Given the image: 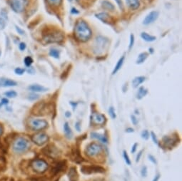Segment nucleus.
Returning a JSON list of instances; mask_svg holds the SVG:
<instances>
[{"label": "nucleus", "instance_id": "obj_1", "mask_svg": "<svg viewBox=\"0 0 182 181\" xmlns=\"http://www.w3.org/2000/svg\"><path fill=\"white\" fill-rule=\"evenodd\" d=\"M74 36L79 41L86 42L91 36V29L84 21H78L74 28Z\"/></svg>", "mask_w": 182, "mask_h": 181}, {"label": "nucleus", "instance_id": "obj_2", "mask_svg": "<svg viewBox=\"0 0 182 181\" xmlns=\"http://www.w3.org/2000/svg\"><path fill=\"white\" fill-rule=\"evenodd\" d=\"M30 147V143L27 139L19 137L15 140L13 143V149L16 153H22L28 151Z\"/></svg>", "mask_w": 182, "mask_h": 181}, {"label": "nucleus", "instance_id": "obj_3", "mask_svg": "<svg viewBox=\"0 0 182 181\" xmlns=\"http://www.w3.org/2000/svg\"><path fill=\"white\" fill-rule=\"evenodd\" d=\"M44 39L46 43L60 42L64 39V35L59 31L52 30L49 32L47 34H46Z\"/></svg>", "mask_w": 182, "mask_h": 181}, {"label": "nucleus", "instance_id": "obj_4", "mask_svg": "<svg viewBox=\"0 0 182 181\" xmlns=\"http://www.w3.org/2000/svg\"><path fill=\"white\" fill-rule=\"evenodd\" d=\"M27 0H9V5L12 9L17 13H21L27 5Z\"/></svg>", "mask_w": 182, "mask_h": 181}, {"label": "nucleus", "instance_id": "obj_5", "mask_svg": "<svg viewBox=\"0 0 182 181\" xmlns=\"http://www.w3.org/2000/svg\"><path fill=\"white\" fill-rule=\"evenodd\" d=\"M32 167L34 171H36V172L43 173V172H44L47 170L48 164L44 160L37 159L33 160V162H32Z\"/></svg>", "mask_w": 182, "mask_h": 181}, {"label": "nucleus", "instance_id": "obj_6", "mask_svg": "<svg viewBox=\"0 0 182 181\" xmlns=\"http://www.w3.org/2000/svg\"><path fill=\"white\" fill-rule=\"evenodd\" d=\"M101 151L102 148L99 144L91 143L89 145H87V149H86V153L90 157H94V156L97 155L98 154L101 153Z\"/></svg>", "mask_w": 182, "mask_h": 181}, {"label": "nucleus", "instance_id": "obj_7", "mask_svg": "<svg viewBox=\"0 0 182 181\" xmlns=\"http://www.w3.org/2000/svg\"><path fill=\"white\" fill-rule=\"evenodd\" d=\"M32 141L37 145H43L49 141L48 135L44 133H37L32 137Z\"/></svg>", "mask_w": 182, "mask_h": 181}, {"label": "nucleus", "instance_id": "obj_8", "mask_svg": "<svg viewBox=\"0 0 182 181\" xmlns=\"http://www.w3.org/2000/svg\"><path fill=\"white\" fill-rule=\"evenodd\" d=\"M107 40L99 36L96 39V42L94 44V51L97 53H100L103 52V51L105 49L107 46Z\"/></svg>", "mask_w": 182, "mask_h": 181}, {"label": "nucleus", "instance_id": "obj_9", "mask_svg": "<svg viewBox=\"0 0 182 181\" xmlns=\"http://www.w3.org/2000/svg\"><path fill=\"white\" fill-rule=\"evenodd\" d=\"M48 123L42 119H34L31 121V127L34 131H41L46 128Z\"/></svg>", "mask_w": 182, "mask_h": 181}, {"label": "nucleus", "instance_id": "obj_10", "mask_svg": "<svg viewBox=\"0 0 182 181\" xmlns=\"http://www.w3.org/2000/svg\"><path fill=\"white\" fill-rule=\"evenodd\" d=\"M81 172L84 174H92V173H97V172H104V169L103 168L100 167V166H82L81 168Z\"/></svg>", "mask_w": 182, "mask_h": 181}, {"label": "nucleus", "instance_id": "obj_11", "mask_svg": "<svg viewBox=\"0 0 182 181\" xmlns=\"http://www.w3.org/2000/svg\"><path fill=\"white\" fill-rule=\"evenodd\" d=\"M159 16V12L156 11H153L149 13L147 15L144 20V24L145 25H148L153 23L154 21H156Z\"/></svg>", "mask_w": 182, "mask_h": 181}, {"label": "nucleus", "instance_id": "obj_12", "mask_svg": "<svg viewBox=\"0 0 182 181\" xmlns=\"http://www.w3.org/2000/svg\"><path fill=\"white\" fill-rule=\"evenodd\" d=\"M43 151H44V153L46 154V155L50 156L51 158H57V156H58V150L56 149V147L54 146H50V145H49V146L44 148V149L43 150Z\"/></svg>", "mask_w": 182, "mask_h": 181}, {"label": "nucleus", "instance_id": "obj_13", "mask_svg": "<svg viewBox=\"0 0 182 181\" xmlns=\"http://www.w3.org/2000/svg\"><path fill=\"white\" fill-rule=\"evenodd\" d=\"M17 82L7 78L0 77V87H11L17 86Z\"/></svg>", "mask_w": 182, "mask_h": 181}, {"label": "nucleus", "instance_id": "obj_14", "mask_svg": "<svg viewBox=\"0 0 182 181\" xmlns=\"http://www.w3.org/2000/svg\"><path fill=\"white\" fill-rule=\"evenodd\" d=\"M7 12L5 9H2L0 12V30H3L7 25Z\"/></svg>", "mask_w": 182, "mask_h": 181}, {"label": "nucleus", "instance_id": "obj_15", "mask_svg": "<svg viewBox=\"0 0 182 181\" xmlns=\"http://www.w3.org/2000/svg\"><path fill=\"white\" fill-rule=\"evenodd\" d=\"M105 117L100 114H94L91 116V121L97 125H102L105 123Z\"/></svg>", "mask_w": 182, "mask_h": 181}, {"label": "nucleus", "instance_id": "obj_16", "mask_svg": "<svg viewBox=\"0 0 182 181\" xmlns=\"http://www.w3.org/2000/svg\"><path fill=\"white\" fill-rule=\"evenodd\" d=\"M96 16H97L98 19H99L101 21H102L106 24H112V22H113L112 18L109 15V14L106 13H100L97 14Z\"/></svg>", "mask_w": 182, "mask_h": 181}, {"label": "nucleus", "instance_id": "obj_17", "mask_svg": "<svg viewBox=\"0 0 182 181\" xmlns=\"http://www.w3.org/2000/svg\"><path fill=\"white\" fill-rule=\"evenodd\" d=\"M28 88L29 90L33 92H44L47 90L44 86L39 85V84H32V85L29 86Z\"/></svg>", "mask_w": 182, "mask_h": 181}, {"label": "nucleus", "instance_id": "obj_18", "mask_svg": "<svg viewBox=\"0 0 182 181\" xmlns=\"http://www.w3.org/2000/svg\"><path fill=\"white\" fill-rule=\"evenodd\" d=\"M91 138H93L99 140V141H101V143H107V142H108L107 138L104 135L100 134V133H91Z\"/></svg>", "mask_w": 182, "mask_h": 181}, {"label": "nucleus", "instance_id": "obj_19", "mask_svg": "<svg viewBox=\"0 0 182 181\" xmlns=\"http://www.w3.org/2000/svg\"><path fill=\"white\" fill-rule=\"evenodd\" d=\"M64 132L65 136H66L67 138L68 139L72 138V136H73L72 131H71L70 126H69V123L67 122L65 123L64 125Z\"/></svg>", "mask_w": 182, "mask_h": 181}, {"label": "nucleus", "instance_id": "obj_20", "mask_svg": "<svg viewBox=\"0 0 182 181\" xmlns=\"http://www.w3.org/2000/svg\"><path fill=\"white\" fill-rule=\"evenodd\" d=\"M68 176H69V180L70 181H77V180H78V174H77L75 168H70Z\"/></svg>", "mask_w": 182, "mask_h": 181}, {"label": "nucleus", "instance_id": "obj_21", "mask_svg": "<svg viewBox=\"0 0 182 181\" xmlns=\"http://www.w3.org/2000/svg\"><path fill=\"white\" fill-rule=\"evenodd\" d=\"M163 142L167 147H173L176 143V141L172 138L169 136H164L163 138Z\"/></svg>", "mask_w": 182, "mask_h": 181}, {"label": "nucleus", "instance_id": "obj_22", "mask_svg": "<svg viewBox=\"0 0 182 181\" xmlns=\"http://www.w3.org/2000/svg\"><path fill=\"white\" fill-rule=\"evenodd\" d=\"M129 7L132 9H136L139 7V0H126Z\"/></svg>", "mask_w": 182, "mask_h": 181}, {"label": "nucleus", "instance_id": "obj_23", "mask_svg": "<svg viewBox=\"0 0 182 181\" xmlns=\"http://www.w3.org/2000/svg\"><path fill=\"white\" fill-rule=\"evenodd\" d=\"M145 81V77H138L134 78V80L132 81V86H134V88L138 87L140 84H142L143 82Z\"/></svg>", "mask_w": 182, "mask_h": 181}, {"label": "nucleus", "instance_id": "obj_24", "mask_svg": "<svg viewBox=\"0 0 182 181\" xmlns=\"http://www.w3.org/2000/svg\"><path fill=\"white\" fill-rule=\"evenodd\" d=\"M141 36L143 39L146 41V42H154V41L156 40V37L154 36H151V35H149L147 34L146 32H143L141 34Z\"/></svg>", "mask_w": 182, "mask_h": 181}, {"label": "nucleus", "instance_id": "obj_25", "mask_svg": "<svg viewBox=\"0 0 182 181\" xmlns=\"http://www.w3.org/2000/svg\"><path fill=\"white\" fill-rule=\"evenodd\" d=\"M124 56H123L122 57V58L119 59V60L118 61L117 63H116V65L115 66V67H114V69L113 72H112V74H115V73L117 72L118 70H119L121 68H122V65H123L124 63Z\"/></svg>", "mask_w": 182, "mask_h": 181}, {"label": "nucleus", "instance_id": "obj_26", "mask_svg": "<svg viewBox=\"0 0 182 181\" xmlns=\"http://www.w3.org/2000/svg\"><path fill=\"white\" fill-rule=\"evenodd\" d=\"M147 94V90L144 87H141L139 89L137 94H136V98L138 99H142V98H144Z\"/></svg>", "mask_w": 182, "mask_h": 181}, {"label": "nucleus", "instance_id": "obj_27", "mask_svg": "<svg viewBox=\"0 0 182 181\" xmlns=\"http://www.w3.org/2000/svg\"><path fill=\"white\" fill-rule=\"evenodd\" d=\"M147 56H148V53H140L139 55L138 56V59H137V61H136V63H142L144 61L146 60Z\"/></svg>", "mask_w": 182, "mask_h": 181}, {"label": "nucleus", "instance_id": "obj_28", "mask_svg": "<svg viewBox=\"0 0 182 181\" xmlns=\"http://www.w3.org/2000/svg\"><path fill=\"white\" fill-rule=\"evenodd\" d=\"M102 5H103V7L105 8V9H109V10H114V5H112V3L109 2L104 1L103 2H102Z\"/></svg>", "mask_w": 182, "mask_h": 181}, {"label": "nucleus", "instance_id": "obj_29", "mask_svg": "<svg viewBox=\"0 0 182 181\" xmlns=\"http://www.w3.org/2000/svg\"><path fill=\"white\" fill-rule=\"evenodd\" d=\"M46 1H47V2L50 5L54 6V7H57V6L61 5L62 0H46Z\"/></svg>", "mask_w": 182, "mask_h": 181}, {"label": "nucleus", "instance_id": "obj_30", "mask_svg": "<svg viewBox=\"0 0 182 181\" xmlns=\"http://www.w3.org/2000/svg\"><path fill=\"white\" fill-rule=\"evenodd\" d=\"M5 95L8 98H15L17 96V94L14 90H9V91L5 92Z\"/></svg>", "mask_w": 182, "mask_h": 181}, {"label": "nucleus", "instance_id": "obj_31", "mask_svg": "<svg viewBox=\"0 0 182 181\" xmlns=\"http://www.w3.org/2000/svg\"><path fill=\"white\" fill-rule=\"evenodd\" d=\"M32 63H33V59H32V57L26 56V58L24 59V63H25L26 67H29L32 64Z\"/></svg>", "mask_w": 182, "mask_h": 181}, {"label": "nucleus", "instance_id": "obj_32", "mask_svg": "<svg viewBox=\"0 0 182 181\" xmlns=\"http://www.w3.org/2000/svg\"><path fill=\"white\" fill-rule=\"evenodd\" d=\"M50 54V56H52L54 57V58H57V59L59 58V52L57 50V49H51Z\"/></svg>", "mask_w": 182, "mask_h": 181}, {"label": "nucleus", "instance_id": "obj_33", "mask_svg": "<svg viewBox=\"0 0 182 181\" xmlns=\"http://www.w3.org/2000/svg\"><path fill=\"white\" fill-rule=\"evenodd\" d=\"M123 156H124V160H125L126 163L127 164L128 166H130L132 162H131V160L129 159V157L128 154H127V153H126V151H124V152H123Z\"/></svg>", "mask_w": 182, "mask_h": 181}, {"label": "nucleus", "instance_id": "obj_34", "mask_svg": "<svg viewBox=\"0 0 182 181\" xmlns=\"http://www.w3.org/2000/svg\"><path fill=\"white\" fill-rule=\"evenodd\" d=\"M109 116H111V118L112 119H115L116 118V116L115 110H114V108L112 106H111L109 108Z\"/></svg>", "mask_w": 182, "mask_h": 181}, {"label": "nucleus", "instance_id": "obj_35", "mask_svg": "<svg viewBox=\"0 0 182 181\" xmlns=\"http://www.w3.org/2000/svg\"><path fill=\"white\" fill-rule=\"evenodd\" d=\"M149 131L147 130H144L143 131L142 133H141V136H142V138L144 140H148L149 138Z\"/></svg>", "mask_w": 182, "mask_h": 181}, {"label": "nucleus", "instance_id": "obj_36", "mask_svg": "<svg viewBox=\"0 0 182 181\" xmlns=\"http://www.w3.org/2000/svg\"><path fill=\"white\" fill-rule=\"evenodd\" d=\"M151 138H152L153 142H154L155 144H156V145H158L159 141H158V139H157L156 135H155V133L154 132H151Z\"/></svg>", "mask_w": 182, "mask_h": 181}, {"label": "nucleus", "instance_id": "obj_37", "mask_svg": "<svg viewBox=\"0 0 182 181\" xmlns=\"http://www.w3.org/2000/svg\"><path fill=\"white\" fill-rule=\"evenodd\" d=\"M24 71H25V70L22 69V68H17V69L14 70V72L17 75H22L24 73Z\"/></svg>", "mask_w": 182, "mask_h": 181}, {"label": "nucleus", "instance_id": "obj_38", "mask_svg": "<svg viewBox=\"0 0 182 181\" xmlns=\"http://www.w3.org/2000/svg\"><path fill=\"white\" fill-rule=\"evenodd\" d=\"M141 175H142V177H144V178H146L147 176V168L146 166L142 167V170H141Z\"/></svg>", "mask_w": 182, "mask_h": 181}, {"label": "nucleus", "instance_id": "obj_39", "mask_svg": "<svg viewBox=\"0 0 182 181\" xmlns=\"http://www.w3.org/2000/svg\"><path fill=\"white\" fill-rule=\"evenodd\" d=\"M39 98V96L36 95V94H31V95L29 96L28 99L31 100V101H34V100L38 99Z\"/></svg>", "mask_w": 182, "mask_h": 181}, {"label": "nucleus", "instance_id": "obj_40", "mask_svg": "<svg viewBox=\"0 0 182 181\" xmlns=\"http://www.w3.org/2000/svg\"><path fill=\"white\" fill-rule=\"evenodd\" d=\"M131 120H132V122L134 125H137L138 119L136 118V117L134 115H132V116H131Z\"/></svg>", "mask_w": 182, "mask_h": 181}, {"label": "nucleus", "instance_id": "obj_41", "mask_svg": "<svg viewBox=\"0 0 182 181\" xmlns=\"http://www.w3.org/2000/svg\"><path fill=\"white\" fill-rule=\"evenodd\" d=\"M148 158H149V160H150V161L152 162V163H154L156 165V164H157V161L156 160V158H155L154 156H153L152 155H148Z\"/></svg>", "mask_w": 182, "mask_h": 181}, {"label": "nucleus", "instance_id": "obj_42", "mask_svg": "<svg viewBox=\"0 0 182 181\" xmlns=\"http://www.w3.org/2000/svg\"><path fill=\"white\" fill-rule=\"evenodd\" d=\"M134 36L133 34H131L130 36V43H129V49H132V47L134 45Z\"/></svg>", "mask_w": 182, "mask_h": 181}, {"label": "nucleus", "instance_id": "obj_43", "mask_svg": "<svg viewBox=\"0 0 182 181\" xmlns=\"http://www.w3.org/2000/svg\"><path fill=\"white\" fill-rule=\"evenodd\" d=\"M19 49L21 51H24V49H26V44H25V43H24V42L20 43L19 45Z\"/></svg>", "mask_w": 182, "mask_h": 181}, {"label": "nucleus", "instance_id": "obj_44", "mask_svg": "<svg viewBox=\"0 0 182 181\" xmlns=\"http://www.w3.org/2000/svg\"><path fill=\"white\" fill-rule=\"evenodd\" d=\"M75 128L77 129V131H81V125H80V122L79 121H77L75 124Z\"/></svg>", "mask_w": 182, "mask_h": 181}, {"label": "nucleus", "instance_id": "obj_45", "mask_svg": "<svg viewBox=\"0 0 182 181\" xmlns=\"http://www.w3.org/2000/svg\"><path fill=\"white\" fill-rule=\"evenodd\" d=\"M15 27H16V30H17V32H18V34H24V31L22 30L21 28L19 27V26H16Z\"/></svg>", "mask_w": 182, "mask_h": 181}, {"label": "nucleus", "instance_id": "obj_46", "mask_svg": "<svg viewBox=\"0 0 182 181\" xmlns=\"http://www.w3.org/2000/svg\"><path fill=\"white\" fill-rule=\"evenodd\" d=\"M138 146V144L137 143H134V145L132 146V150H131V152H132V153H134L135 152H136V147Z\"/></svg>", "mask_w": 182, "mask_h": 181}, {"label": "nucleus", "instance_id": "obj_47", "mask_svg": "<svg viewBox=\"0 0 182 181\" xmlns=\"http://www.w3.org/2000/svg\"><path fill=\"white\" fill-rule=\"evenodd\" d=\"M142 152H143V151H141L139 152V153H138L137 156H136V162H139V161L141 156H142Z\"/></svg>", "mask_w": 182, "mask_h": 181}, {"label": "nucleus", "instance_id": "obj_48", "mask_svg": "<svg viewBox=\"0 0 182 181\" xmlns=\"http://www.w3.org/2000/svg\"><path fill=\"white\" fill-rule=\"evenodd\" d=\"M8 103H9V101H8V99H7V98H2V103H1V105H4V104H7Z\"/></svg>", "mask_w": 182, "mask_h": 181}, {"label": "nucleus", "instance_id": "obj_49", "mask_svg": "<svg viewBox=\"0 0 182 181\" xmlns=\"http://www.w3.org/2000/svg\"><path fill=\"white\" fill-rule=\"evenodd\" d=\"M116 3L118 4V7L120 8H122V9H123V6H122V0H116Z\"/></svg>", "mask_w": 182, "mask_h": 181}, {"label": "nucleus", "instance_id": "obj_50", "mask_svg": "<svg viewBox=\"0 0 182 181\" xmlns=\"http://www.w3.org/2000/svg\"><path fill=\"white\" fill-rule=\"evenodd\" d=\"M159 178H160V175L157 174L156 176L154 177V180H153V181H159Z\"/></svg>", "mask_w": 182, "mask_h": 181}, {"label": "nucleus", "instance_id": "obj_51", "mask_svg": "<svg viewBox=\"0 0 182 181\" xmlns=\"http://www.w3.org/2000/svg\"><path fill=\"white\" fill-rule=\"evenodd\" d=\"M126 133H133L134 132V129L132 128H128L126 129Z\"/></svg>", "mask_w": 182, "mask_h": 181}, {"label": "nucleus", "instance_id": "obj_52", "mask_svg": "<svg viewBox=\"0 0 182 181\" xmlns=\"http://www.w3.org/2000/svg\"><path fill=\"white\" fill-rule=\"evenodd\" d=\"M3 132H4V128H3L2 125L0 124V135H2L3 134Z\"/></svg>", "mask_w": 182, "mask_h": 181}, {"label": "nucleus", "instance_id": "obj_53", "mask_svg": "<svg viewBox=\"0 0 182 181\" xmlns=\"http://www.w3.org/2000/svg\"><path fill=\"white\" fill-rule=\"evenodd\" d=\"M65 116H66L67 118H69V117L71 116V113L69 111H67L66 114H65Z\"/></svg>", "mask_w": 182, "mask_h": 181}, {"label": "nucleus", "instance_id": "obj_54", "mask_svg": "<svg viewBox=\"0 0 182 181\" xmlns=\"http://www.w3.org/2000/svg\"><path fill=\"white\" fill-rule=\"evenodd\" d=\"M11 181H14V180H11Z\"/></svg>", "mask_w": 182, "mask_h": 181}]
</instances>
